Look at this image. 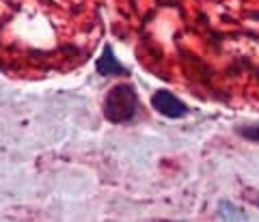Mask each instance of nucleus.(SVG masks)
Segmentation results:
<instances>
[{
    "instance_id": "nucleus-1",
    "label": "nucleus",
    "mask_w": 259,
    "mask_h": 222,
    "mask_svg": "<svg viewBox=\"0 0 259 222\" xmlns=\"http://www.w3.org/2000/svg\"><path fill=\"white\" fill-rule=\"evenodd\" d=\"M139 108H141L139 93H136V88L130 82H121V84L112 86L102 104L104 119L115 123V125L132 123L136 119V114H139Z\"/></svg>"
},
{
    "instance_id": "nucleus-2",
    "label": "nucleus",
    "mask_w": 259,
    "mask_h": 222,
    "mask_svg": "<svg viewBox=\"0 0 259 222\" xmlns=\"http://www.w3.org/2000/svg\"><path fill=\"white\" fill-rule=\"evenodd\" d=\"M151 108L164 119H182L188 114V106H186L175 93L166 91V88H158L151 95Z\"/></svg>"
},
{
    "instance_id": "nucleus-3",
    "label": "nucleus",
    "mask_w": 259,
    "mask_h": 222,
    "mask_svg": "<svg viewBox=\"0 0 259 222\" xmlns=\"http://www.w3.org/2000/svg\"><path fill=\"white\" fill-rule=\"evenodd\" d=\"M95 71L100 73L102 78H121V76H127L125 65L117 59V54H115V50H112L110 43L104 46L102 54L97 56V61H95Z\"/></svg>"
},
{
    "instance_id": "nucleus-4",
    "label": "nucleus",
    "mask_w": 259,
    "mask_h": 222,
    "mask_svg": "<svg viewBox=\"0 0 259 222\" xmlns=\"http://www.w3.org/2000/svg\"><path fill=\"white\" fill-rule=\"evenodd\" d=\"M218 218L221 220H250V213L231 201H221L218 203Z\"/></svg>"
},
{
    "instance_id": "nucleus-5",
    "label": "nucleus",
    "mask_w": 259,
    "mask_h": 222,
    "mask_svg": "<svg viewBox=\"0 0 259 222\" xmlns=\"http://www.w3.org/2000/svg\"><path fill=\"white\" fill-rule=\"evenodd\" d=\"M236 134L248 143H259V123H248V125L236 127Z\"/></svg>"
},
{
    "instance_id": "nucleus-6",
    "label": "nucleus",
    "mask_w": 259,
    "mask_h": 222,
    "mask_svg": "<svg viewBox=\"0 0 259 222\" xmlns=\"http://www.w3.org/2000/svg\"><path fill=\"white\" fill-rule=\"evenodd\" d=\"M248 199H250V203H253L255 207L259 209V194H257V196H248Z\"/></svg>"
}]
</instances>
